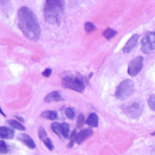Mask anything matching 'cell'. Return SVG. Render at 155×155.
<instances>
[{
  "instance_id": "obj_25",
  "label": "cell",
  "mask_w": 155,
  "mask_h": 155,
  "mask_svg": "<svg viewBox=\"0 0 155 155\" xmlns=\"http://www.w3.org/2000/svg\"><path fill=\"white\" fill-rule=\"evenodd\" d=\"M43 142H44V144L46 145V147H47L49 150H52L54 149L53 143H52V141H51V140H50L49 138H46V139L43 140Z\"/></svg>"
},
{
  "instance_id": "obj_7",
  "label": "cell",
  "mask_w": 155,
  "mask_h": 155,
  "mask_svg": "<svg viewBox=\"0 0 155 155\" xmlns=\"http://www.w3.org/2000/svg\"><path fill=\"white\" fill-rule=\"evenodd\" d=\"M142 67H143V58L141 56H138L130 62L128 67V74L131 77H135L141 71Z\"/></svg>"
},
{
  "instance_id": "obj_5",
  "label": "cell",
  "mask_w": 155,
  "mask_h": 155,
  "mask_svg": "<svg viewBox=\"0 0 155 155\" xmlns=\"http://www.w3.org/2000/svg\"><path fill=\"white\" fill-rule=\"evenodd\" d=\"M144 110L143 103L141 101H133L123 107L124 113L131 119H139Z\"/></svg>"
},
{
  "instance_id": "obj_2",
  "label": "cell",
  "mask_w": 155,
  "mask_h": 155,
  "mask_svg": "<svg viewBox=\"0 0 155 155\" xmlns=\"http://www.w3.org/2000/svg\"><path fill=\"white\" fill-rule=\"evenodd\" d=\"M63 13L64 0H46L44 5V18L48 24H58Z\"/></svg>"
},
{
  "instance_id": "obj_27",
  "label": "cell",
  "mask_w": 155,
  "mask_h": 155,
  "mask_svg": "<svg viewBox=\"0 0 155 155\" xmlns=\"http://www.w3.org/2000/svg\"><path fill=\"white\" fill-rule=\"evenodd\" d=\"M43 76L44 77H46V78H48V77H50V75L52 74V69L51 68H46L44 71H43Z\"/></svg>"
},
{
  "instance_id": "obj_11",
  "label": "cell",
  "mask_w": 155,
  "mask_h": 155,
  "mask_svg": "<svg viewBox=\"0 0 155 155\" xmlns=\"http://www.w3.org/2000/svg\"><path fill=\"white\" fill-rule=\"evenodd\" d=\"M15 136V132L11 128H8L7 126H0V137L3 139H13Z\"/></svg>"
},
{
  "instance_id": "obj_18",
  "label": "cell",
  "mask_w": 155,
  "mask_h": 155,
  "mask_svg": "<svg viewBox=\"0 0 155 155\" xmlns=\"http://www.w3.org/2000/svg\"><path fill=\"white\" fill-rule=\"evenodd\" d=\"M51 129L54 131L55 134H57L59 137H62V130H61V124L58 123V122H54L51 125Z\"/></svg>"
},
{
  "instance_id": "obj_14",
  "label": "cell",
  "mask_w": 155,
  "mask_h": 155,
  "mask_svg": "<svg viewBox=\"0 0 155 155\" xmlns=\"http://www.w3.org/2000/svg\"><path fill=\"white\" fill-rule=\"evenodd\" d=\"M41 117L50 120H55L58 119V113L54 110H46L41 113Z\"/></svg>"
},
{
  "instance_id": "obj_15",
  "label": "cell",
  "mask_w": 155,
  "mask_h": 155,
  "mask_svg": "<svg viewBox=\"0 0 155 155\" xmlns=\"http://www.w3.org/2000/svg\"><path fill=\"white\" fill-rule=\"evenodd\" d=\"M8 123L10 125L11 128L15 129V130H25L26 128L22 125L21 122L18 121V120H8Z\"/></svg>"
},
{
  "instance_id": "obj_1",
  "label": "cell",
  "mask_w": 155,
  "mask_h": 155,
  "mask_svg": "<svg viewBox=\"0 0 155 155\" xmlns=\"http://www.w3.org/2000/svg\"><path fill=\"white\" fill-rule=\"evenodd\" d=\"M19 28L28 39L37 41L41 34L38 18L34 12L28 7H22L18 11Z\"/></svg>"
},
{
  "instance_id": "obj_13",
  "label": "cell",
  "mask_w": 155,
  "mask_h": 155,
  "mask_svg": "<svg viewBox=\"0 0 155 155\" xmlns=\"http://www.w3.org/2000/svg\"><path fill=\"white\" fill-rule=\"evenodd\" d=\"M86 123L91 127V128H95V127H98L99 125V117L96 113H91L86 120Z\"/></svg>"
},
{
  "instance_id": "obj_19",
  "label": "cell",
  "mask_w": 155,
  "mask_h": 155,
  "mask_svg": "<svg viewBox=\"0 0 155 155\" xmlns=\"http://www.w3.org/2000/svg\"><path fill=\"white\" fill-rule=\"evenodd\" d=\"M84 28H85V31L87 33H91L92 31H94L96 29V27L91 22H86L85 23V26H84Z\"/></svg>"
},
{
  "instance_id": "obj_9",
  "label": "cell",
  "mask_w": 155,
  "mask_h": 155,
  "mask_svg": "<svg viewBox=\"0 0 155 155\" xmlns=\"http://www.w3.org/2000/svg\"><path fill=\"white\" fill-rule=\"evenodd\" d=\"M92 132L93 131H92L91 129H85V130H81L79 133H77L75 142H77L78 144H81L87 138H89L90 136H91Z\"/></svg>"
},
{
  "instance_id": "obj_10",
  "label": "cell",
  "mask_w": 155,
  "mask_h": 155,
  "mask_svg": "<svg viewBox=\"0 0 155 155\" xmlns=\"http://www.w3.org/2000/svg\"><path fill=\"white\" fill-rule=\"evenodd\" d=\"M18 139L20 141H22L25 145H27L29 149H35L36 148V143L34 142L33 139L29 135H28L26 133H21L18 135Z\"/></svg>"
},
{
  "instance_id": "obj_22",
  "label": "cell",
  "mask_w": 155,
  "mask_h": 155,
  "mask_svg": "<svg viewBox=\"0 0 155 155\" xmlns=\"http://www.w3.org/2000/svg\"><path fill=\"white\" fill-rule=\"evenodd\" d=\"M65 114H66L67 118H68L69 120H72V119L75 117V111H74V110H73V109H71V108H68V109H66V110H65Z\"/></svg>"
},
{
  "instance_id": "obj_28",
  "label": "cell",
  "mask_w": 155,
  "mask_h": 155,
  "mask_svg": "<svg viewBox=\"0 0 155 155\" xmlns=\"http://www.w3.org/2000/svg\"><path fill=\"white\" fill-rule=\"evenodd\" d=\"M10 2V0H0V7L6 8Z\"/></svg>"
},
{
  "instance_id": "obj_12",
  "label": "cell",
  "mask_w": 155,
  "mask_h": 155,
  "mask_svg": "<svg viewBox=\"0 0 155 155\" xmlns=\"http://www.w3.org/2000/svg\"><path fill=\"white\" fill-rule=\"evenodd\" d=\"M62 97L61 95L59 94V92L58 91H53L49 94H48L45 99H44V101L47 102V103H49V102H52V101H62Z\"/></svg>"
},
{
  "instance_id": "obj_20",
  "label": "cell",
  "mask_w": 155,
  "mask_h": 155,
  "mask_svg": "<svg viewBox=\"0 0 155 155\" xmlns=\"http://www.w3.org/2000/svg\"><path fill=\"white\" fill-rule=\"evenodd\" d=\"M8 151V144L4 140H0V154H5Z\"/></svg>"
},
{
  "instance_id": "obj_26",
  "label": "cell",
  "mask_w": 155,
  "mask_h": 155,
  "mask_svg": "<svg viewBox=\"0 0 155 155\" xmlns=\"http://www.w3.org/2000/svg\"><path fill=\"white\" fill-rule=\"evenodd\" d=\"M76 136H77V133H76V131L74 130V131L71 133V136H70V143H69V147H71V146L73 145V143L75 142Z\"/></svg>"
},
{
  "instance_id": "obj_29",
  "label": "cell",
  "mask_w": 155,
  "mask_h": 155,
  "mask_svg": "<svg viewBox=\"0 0 155 155\" xmlns=\"http://www.w3.org/2000/svg\"><path fill=\"white\" fill-rule=\"evenodd\" d=\"M16 118H17V119H18V120H19V122H24V120H23V119H22L21 117H18V116H17Z\"/></svg>"
},
{
  "instance_id": "obj_6",
  "label": "cell",
  "mask_w": 155,
  "mask_h": 155,
  "mask_svg": "<svg viewBox=\"0 0 155 155\" xmlns=\"http://www.w3.org/2000/svg\"><path fill=\"white\" fill-rule=\"evenodd\" d=\"M155 49V31L148 32L141 39V50L144 53H150Z\"/></svg>"
},
{
  "instance_id": "obj_21",
  "label": "cell",
  "mask_w": 155,
  "mask_h": 155,
  "mask_svg": "<svg viewBox=\"0 0 155 155\" xmlns=\"http://www.w3.org/2000/svg\"><path fill=\"white\" fill-rule=\"evenodd\" d=\"M148 105L153 111H155V94H153L150 97V99L148 101Z\"/></svg>"
},
{
  "instance_id": "obj_8",
  "label": "cell",
  "mask_w": 155,
  "mask_h": 155,
  "mask_svg": "<svg viewBox=\"0 0 155 155\" xmlns=\"http://www.w3.org/2000/svg\"><path fill=\"white\" fill-rule=\"evenodd\" d=\"M139 38H140V36H139L138 34L132 35V37L128 40V42H127V43H126V45L124 46V48H123L122 51H123L124 53H129V52H130V51H131V50L136 47V45H137V43H138Z\"/></svg>"
},
{
  "instance_id": "obj_17",
  "label": "cell",
  "mask_w": 155,
  "mask_h": 155,
  "mask_svg": "<svg viewBox=\"0 0 155 155\" xmlns=\"http://www.w3.org/2000/svg\"><path fill=\"white\" fill-rule=\"evenodd\" d=\"M61 130H62V137L64 138H68L69 136V132H70V129H69V125L68 123H62L61 124Z\"/></svg>"
},
{
  "instance_id": "obj_4",
  "label": "cell",
  "mask_w": 155,
  "mask_h": 155,
  "mask_svg": "<svg viewBox=\"0 0 155 155\" xmlns=\"http://www.w3.org/2000/svg\"><path fill=\"white\" fill-rule=\"evenodd\" d=\"M134 89H135V86L132 81L130 80L122 81L116 89L115 96L117 99L120 101H124L128 99L133 93Z\"/></svg>"
},
{
  "instance_id": "obj_23",
  "label": "cell",
  "mask_w": 155,
  "mask_h": 155,
  "mask_svg": "<svg viewBox=\"0 0 155 155\" xmlns=\"http://www.w3.org/2000/svg\"><path fill=\"white\" fill-rule=\"evenodd\" d=\"M84 123H85L84 115H83V114H80V115H79V118H78V120H77V127H78V128H81Z\"/></svg>"
},
{
  "instance_id": "obj_16",
  "label": "cell",
  "mask_w": 155,
  "mask_h": 155,
  "mask_svg": "<svg viewBox=\"0 0 155 155\" xmlns=\"http://www.w3.org/2000/svg\"><path fill=\"white\" fill-rule=\"evenodd\" d=\"M116 34H117V32L115 30H113L112 28H107L103 32V37L107 39H111L116 36Z\"/></svg>"
},
{
  "instance_id": "obj_30",
  "label": "cell",
  "mask_w": 155,
  "mask_h": 155,
  "mask_svg": "<svg viewBox=\"0 0 155 155\" xmlns=\"http://www.w3.org/2000/svg\"><path fill=\"white\" fill-rule=\"evenodd\" d=\"M0 114H1V115H3V116H5L6 117V114H5V112L2 110V109L1 108H0Z\"/></svg>"
},
{
  "instance_id": "obj_3",
  "label": "cell",
  "mask_w": 155,
  "mask_h": 155,
  "mask_svg": "<svg viewBox=\"0 0 155 155\" xmlns=\"http://www.w3.org/2000/svg\"><path fill=\"white\" fill-rule=\"evenodd\" d=\"M62 86L66 89H70L77 92L82 93L85 90V84L80 76H67L62 81Z\"/></svg>"
},
{
  "instance_id": "obj_24",
  "label": "cell",
  "mask_w": 155,
  "mask_h": 155,
  "mask_svg": "<svg viewBox=\"0 0 155 155\" xmlns=\"http://www.w3.org/2000/svg\"><path fill=\"white\" fill-rule=\"evenodd\" d=\"M38 136H39V139L44 140L46 138H47V132L45 130V129L43 127H39L38 129Z\"/></svg>"
},
{
  "instance_id": "obj_31",
  "label": "cell",
  "mask_w": 155,
  "mask_h": 155,
  "mask_svg": "<svg viewBox=\"0 0 155 155\" xmlns=\"http://www.w3.org/2000/svg\"><path fill=\"white\" fill-rule=\"evenodd\" d=\"M152 155H155V149H154V150H153V154Z\"/></svg>"
}]
</instances>
